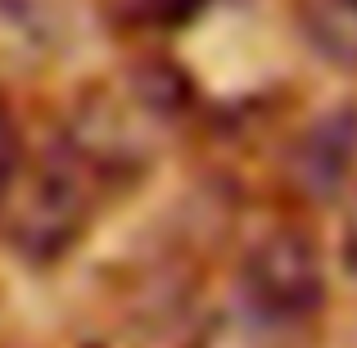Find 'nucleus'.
I'll return each mask as SVG.
<instances>
[{
    "instance_id": "obj_1",
    "label": "nucleus",
    "mask_w": 357,
    "mask_h": 348,
    "mask_svg": "<svg viewBox=\"0 0 357 348\" xmlns=\"http://www.w3.org/2000/svg\"><path fill=\"white\" fill-rule=\"evenodd\" d=\"M114 176L100 172L68 136H54L36 158H23L0 199V231L18 258L59 262L82 244L91 222L114 195Z\"/></svg>"
},
{
    "instance_id": "obj_2",
    "label": "nucleus",
    "mask_w": 357,
    "mask_h": 348,
    "mask_svg": "<svg viewBox=\"0 0 357 348\" xmlns=\"http://www.w3.org/2000/svg\"><path fill=\"white\" fill-rule=\"evenodd\" d=\"M236 294L249 298L253 308L280 317V321L312 331L326 308V262L312 235L298 227H276L262 231L244 249Z\"/></svg>"
},
{
    "instance_id": "obj_3",
    "label": "nucleus",
    "mask_w": 357,
    "mask_h": 348,
    "mask_svg": "<svg viewBox=\"0 0 357 348\" xmlns=\"http://www.w3.org/2000/svg\"><path fill=\"white\" fill-rule=\"evenodd\" d=\"M353 167H357V109L349 105L326 109L294 145V158H289L294 186L307 199H331L349 186Z\"/></svg>"
},
{
    "instance_id": "obj_4",
    "label": "nucleus",
    "mask_w": 357,
    "mask_h": 348,
    "mask_svg": "<svg viewBox=\"0 0 357 348\" xmlns=\"http://www.w3.org/2000/svg\"><path fill=\"white\" fill-rule=\"evenodd\" d=\"M307 331L253 308L249 298L231 294L195 335V348H298Z\"/></svg>"
},
{
    "instance_id": "obj_5",
    "label": "nucleus",
    "mask_w": 357,
    "mask_h": 348,
    "mask_svg": "<svg viewBox=\"0 0 357 348\" xmlns=\"http://www.w3.org/2000/svg\"><path fill=\"white\" fill-rule=\"evenodd\" d=\"M54 50V18L41 0H0V63L36 68Z\"/></svg>"
},
{
    "instance_id": "obj_6",
    "label": "nucleus",
    "mask_w": 357,
    "mask_h": 348,
    "mask_svg": "<svg viewBox=\"0 0 357 348\" xmlns=\"http://www.w3.org/2000/svg\"><path fill=\"white\" fill-rule=\"evenodd\" d=\"M317 41L340 59H357V0H317Z\"/></svg>"
},
{
    "instance_id": "obj_7",
    "label": "nucleus",
    "mask_w": 357,
    "mask_h": 348,
    "mask_svg": "<svg viewBox=\"0 0 357 348\" xmlns=\"http://www.w3.org/2000/svg\"><path fill=\"white\" fill-rule=\"evenodd\" d=\"M18 163H23V145H18L14 118H9L5 100H0V199H5V190H9V181H14Z\"/></svg>"
},
{
    "instance_id": "obj_8",
    "label": "nucleus",
    "mask_w": 357,
    "mask_h": 348,
    "mask_svg": "<svg viewBox=\"0 0 357 348\" xmlns=\"http://www.w3.org/2000/svg\"><path fill=\"white\" fill-rule=\"evenodd\" d=\"M340 258H344V271L357 276V195L349 199V213H344V235H340Z\"/></svg>"
}]
</instances>
